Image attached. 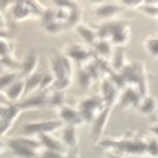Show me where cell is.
Wrapping results in <instances>:
<instances>
[{
	"instance_id": "obj_6",
	"label": "cell",
	"mask_w": 158,
	"mask_h": 158,
	"mask_svg": "<svg viewBox=\"0 0 158 158\" xmlns=\"http://www.w3.org/2000/svg\"><path fill=\"white\" fill-rule=\"evenodd\" d=\"M6 144L11 150V153L18 158H39V154H40L39 150H33L32 147L23 144L18 138L8 139L6 140Z\"/></svg>"
},
{
	"instance_id": "obj_21",
	"label": "cell",
	"mask_w": 158,
	"mask_h": 158,
	"mask_svg": "<svg viewBox=\"0 0 158 158\" xmlns=\"http://www.w3.org/2000/svg\"><path fill=\"white\" fill-rule=\"evenodd\" d=\"M51 72L54 73V76L56 77V80L70 77V76H69V73H68V70H66L65 65H63L62 59H60V54L54 55L52 59H51Z\"/></svg>"
},
{
	"instance_id": "obj_2",
	"label": "cell",
	"mask_w": 158,
	"mask_h": 158,
	"mask_svg": "<svg viewBox=\"0 0 158 158\" xmlns=\"http://www.w3.org/2000/svg\"><path fill=\"white\" fill-rule=\"evenodd\" d=\"M106 107V103L102 99V96H89L78 103V110L83 114L85 123H92L95 117L98 115L103 109Z\"/></svg>"
},
{
	"instance_id": "obj_38",
	"label": "cell",
	"mask_w": 158,
	"mask_h": 158,
	"mask_svg": "<svg viewBox=\"0 0 158 158\" xmlns=\"http://www.w3.org/2000/svg\"><path fill=\"white\" fill-rule=\"evenodd\" d=\"M142 4H144V0H121V6H125L129 8H139Z\"/></svg>"
},
{
	"instance_id": "obj_36",
	"label": "cell",
	"mask_w": 158,
	"mask_h": 158,
	"mask_svg": "<svg viewBox=\"0 0 158 158\" xmlns=\"http://www.w3.org/2000/svg\"><path fill=\"white\" fill-rule=\"evenodd\" d=\"M72 85V77H66V78H60V80H56L55 84H54L52 89L55 91H63L65 92L69 87Z\"/></svg>"
},
{
	"instance_id": "obj_31",
	"label": "cell",
	"mask_w": 158,
	"mask_h": 158,
	"mask_svg": "<svg viewBox=\"0 0 158 158\" xmlns=\"http://www.w3.org/2000/svg\"><path fill=\"white\" fill-rule=\"evenodd\" d=\"M56 81V77L54 76L52 72H44V77H43V81H41V88L40 91H48L51 89V88L54 87V84H55Z\"/></svg>"
},
{
	"instance_id": "obj_46",
	"label": "cell",
	"mask_w": 158,
	"mask_h": 158,
	"mask_svg": "<svg viewBox=\"0 0 158 158\" xmlns=\"http://www.w3.org/2000/svg\"><path fill=\"white\" fill-rule=\"evenodd\" d=\"M7 72H8V70L4 68V66H3V63L0 62V74H4V73H7Z\"/></svg>"
},
{
	"instance_id": "obj_15",
	"label": "cell",
	"mask_w": 158,
	"mask_h": 158,
	"mask_svg": "<svg viewBox=\"0 0 158 158\" xmlns=\"http://www.w3.org/2000/svg\"><path fill=\"white\" fill-rule=\"evenodd\" d=\"M36 15L37 14L30 8V6L25 0H17V3L13 7V17L15 21H23V19H28V18H35Z\"/></svg>"
},
{
	"instance_id": "obj_33",
	"label": "cell",
	"mask_w": 158,
	"mask_h": 158,
	"mask_svg": "<svg viewBox=\"0 0 158 158\" xmlns=\"http://www.w3.org/2000/svg\"><path fill=\"white\" fill-rule=\"evenodd\" d=\"M55 7H63V8H69V10H76L80 8L77 0H52Z\"/></svg>"
},
{
	"instance_id": "obj_20",
	"label": "cell",
	"mask_w": 158,
	"mask_h": 158,
	"mask_svg": "<svg viewBox=\"0 0 158 158\" xmlns=\"http://www.w3.org/2000/svg\"><path fill=\"white\" fill-rule=\"evenodd\" d=\"M44 77V72H36L32 76L25 78L26 83V89H25V95H30L33 92H39L41 88V81Z\"/></svg>"
},
{
	"instance_id": "obj_45",
	"label": "cell",
	"mask_w": 158,
	"mask_h": 158,
	"mask_svg": "<svg viewBox=\"0 0 158 158\" xmlns=\"http://www.w3.org/2000/svg\"><path fill=\"white\" fill-rule=\"evenodd\" d=\"M89 3H92V4H95V6H101V4H105L107 0H88Z\"/></svg>"
},
{
	"instance_id": "obj_17",
	"label": "cell",
	"mask_w": 158,
	"mask_h": 158,
	"mask_svg": "<svg viewBox=\"0 0 158 158\" xmlns=\"http://www.w3.org/2000/svg\"><path fill=\"white\" fill-rule=\"evenodd\" d=\"M111 69L114 72H121L127 65H128V58H127V51L124 47H117V50L113 52L110 60Z\"/></svg>"
},
{
	"instance_id": "obj_11",
	"label": "cell",
	"mask_w": 158,
	"mask_h": 158,
	"mask_svg": "<svg viewBox=\"0 0 158 158\" xmlns=\"http://www.w3.org/2000/svg\"><path fill=\"white\" fill-rule=\"evenodd\" d=\"M124 10V6L115 4V3H105V4L96 6V8L94 10V14L101 19H113L117 15H120Z\"/></svg>"
},
{
	"instance_id": "obj_3",
	"label": "cell",
	"mask_w": 158,
	"mask_h": 158,
	"mask_svg": "<svg viewBox=\"0 0 158 158\" xmlns=\"http://www.w3.org/2000/svg\"><path fill=\"white\" fill-rule=\"evenodd\" d=\"M109 25H110V30H111V36H110L111 44L117 45V47H124L129 41V36H131L129 25L125 21H110Z\"/></svg>"
},
{
	"instance_id": "obj_16",
	"label": "cell",
	"mask_w": 158,
	"mask_h": 158,
	"mask_svg": "<svg viewBox=\"0 0 158 158\" xmlns=\"http://www.w3.org/2000/svg\"><path fill=\"white\" fill-rule=\"evenodd\" d=\"M157 106H158V103H157V99L154 98L153 95H143L140 98V101H139V103L136 105V110L139 111L140 114H143V115H148V114H153L154 111L157 110Z\"/></svg>"
},
{
	"instance_id": "obj_42",
	"label": "cell",
	"mask_w": 158,
	"mask_h": 158,
	"mask_svg": "<svg viewBox=\"0 0 158 158\" xmlns=\"http://www.w3.org/2000/svg\"><path fill=\"white\" fill-rule=\"evenodd\" d=\"M6 29H7V21H6V17H4V14H3V11L0 10V33L4 32Z\"/></svg>"
},
{
	"instance_id": "obj_28",
	"label": "cell",
	"mask_w": 158,
	"mask_h": 158,
	"mask_svg": "<svg viewBox=\"0 0 158 158\" xmlns=\"http://www.w3.org/2000/svg\"><path fill=\"white\" fill-rule=\"evenodd\" d=\"M144 154L151 158H158V138L151 136L150 139H146Z\"/></svg>"
},
{
	"instance_id": "obj_23",
	"label": "cell",
	"mask_w": 158,
	"mask_h": 158,
	"mask_svg": "<svg viewBox=\"0 0 158 158\" xmlns=\"http://www.w3.org/2000/svg\"><path fill=\"white\" fill-rule=\"evenodd\" d=\"M21 72H7L4 74H0V91L6 92L17 80H19Z\"/></svg>"
},
{
	"instance_id": "obj_7",
	"label": "cell",
	"mask_w": 158,
	"mask_h": 158,
	"mask_svg": "<svg viewBox=\"0 0 158 158\" xmlns=\"http://www.w3.org/2000/svg\"><path fill=\"white\" fill-rule=\"evenodd\" d=\"M110 106H106L105 109L99 113L98 115L95 117V120L92 121V128H91V136H92L94 142H99V139H102V135H103V131L106 128V124L109 121V115H110V111H111Z\"/></svg>"
},
{
	"instance_id": "obj_29",
	"label": "cell",
	"mask_w": 158,
	"mask_h": 158,
	"mask_svg": "<svg viewBox=\"0 0 158 158\" xmlns=\"http://www.w3.org/2000/svg\"><path fill=\"white\" fill-rule=\"evenodd\" d=\"M77 77H78V83H80V85L83 88H85V89H88V88L92 85L94 77L89 74V72H88L85 68L81 69V70L77 73Z\"/></svg>"
},
{
	"instance_id": "obj_30",
	"label": "cell",
	"mask_w": 158,
	"mask_h": 158,
	"mask_svg": "<svg viewBox=\"0 0 158 158\" xmlns=\"http://www.w3.org/2000/svg\"><path fill=\"white\" fill-rule=\"evenodd\" d=\"M0 62L3 63V66H4L8 72H18V68L21 69V63L15 59L14 55H8V56H4V58H0Z\"/></svg>"
},
{
	"instance_id": "obj_34",
	"label": "cell",
	"mask_w": 158,
	"mask_h": 158,
	"mask_svg": "<svg viewBox=\"0 0 158 158\" xmlns=\"http://www.w3.org/2000/svg\"><path fill=\"white\" fill-rule=\"evenodd\" d=\"M139 10L143 13L146 17L148 18H158V6L153 4H142L139 7Z\"/></svg>"
},
{
	"instance_id": "obj_37",
	"label": "cell",
	"mask_w": 158,
	"mask_h": 158,
	"mask_svg": "<svg viewBox=\"0 0 158 158\" xmlns=\"http://www.w3.org/2000/svg\"><path fill=\"white\" fill-rule=\"evenodd\" d=\"M55 10H56V21L63 23V25H66L69 14H70V10H69V8H63V7H55Z\"/></svg>"
},
{
	"instance_id": "obj_26",
	"label": "cell",
	"mask_w": 158,
	"mask_h": 158,
	"mask_svg": "<svg viewBox=\"0 0 158 158\" xmlns=\"http://www.w3.org/2000/svg\"><path fill=\"white\" fill-rule=\"evenodd\" d=\"M14 43L6 36H0V58L14 55Z\"/></svg>"
},
{
	"instance_id": "obj_39",
	"label": "cell",
	"mask_w": 158,
	"mask_h": 158,
	"mask_svg": "<svg viewBox=\"0 0 158 158\" xmlns=\"http://www.w3.org/2000/svg\"><path fill=\"white\" fill-rule=\"evenodd\" d=\"M65 158H80V151H78V148H69V151L66 153Z\"/></svg>"
},
{
	"instance_id": "obj_47",
	"label": "cell",
	"mask_w": 158,
	"mask_h": 158,
	"mask_svg": "<svg viewBox=\"0 0 158 158\" xmlns=\"http://www.w3.org/2000/svg\"><path fill=\"white\" fill-rule=\"evenodd\" d=\"M4 147H7V144H6L4 140H2V138H0V151H2Z\"/></svg>"
},
{
	"instance_id": "obj_41",
	"label": "cell",
	"mask_w": 158,
	"mask_h": 158,
	"mask_svg": "<svg viewBox=\"0 0 158 158\" xmlns=\"http://www.w3.org/2000/svg\"><path fill=\"white\" fill-rule=\"evenodd\" d=\"M8 105H11V102H10V99H8L7 94L0 91V106H8Z\"/></svg>"
},
{
	"instance_id": "obj_22",
	"label": "cell",
	"mask_w": 158,
	"mask_h": 158,
	"mask_svg": "<svg viewBox=\"0 0 158 158\" xmlns=\"http://www.w3.org/2000/svg\"><path fill=\"white\" fill-rule=\"evenodd\" d=\"M66 106V94L63 91H55L50 92V101H48V107L60 110V109Z\"/></svg>"
},
{
	"instance_id": "obj_9",
	"label": "cell",
	"mask_w": 158,
	"mask_h": 158,
	"mask_svg": "<svg viewBox=\"0 0 158 158\" xmlns=\"http://www.w3.org/2000/svg\"><path fill=\"white\" fill-rule=\"evenodd\" d=\"M66 55H68L73 62H78L81 65H85L91 59H95L94 58V52L89 50L88 47H85L84 44H74L70 45L69 50L66 51Z\"/></svg>"
},
{
	"instance_id": "obj_44",
	"label": "cell",
	"mask_w": 158,
	"mask_h": 158,
	"mask_svg": "<svg viewBox=\"0 0 158 158\" xmlns=\"http://www.w3.org/2000/svg\"><path fill=\"white\" fill-rule=\"evenodd\" d=\"M148 129H150V132L153 133V136L158 138V124H156V125H151Z\"/></svg>"
},
{
	"instance_id": "obj_10",
	"label": "cell",
	"mask_w": 158,
	"mask_h": 158,
	"mask_svg": "<svg viewBox=\"0 0 158 158\" xmlns=\"http://www.w3.org/2000/svg\"><path fill=\"white\" fill-rule=\"evenodd\" d=\"M58 113H59V120H62L65 125L80 127L85 123L83 114L80 113L78 109H73V107H69V106H63L60 110H58Z\"/></svg>"
},
{
	"instance_id": "obj_18",
	"label": "cell",
	"mask_w": 158,
	"mask_h": 158,
	"mask_svg": "<svg viewBox=\"0 0 158 158\" xmlns=\"http://www.w3.org/2000/svg\"><path fill=\"white\" fill-rule=\"evenodd\" d=\"M25 89H26L25 78H19V80H17L13 85L6 91V94H7L10 102L14 103V102H18L23 95H25Z\"/></svg>"
},
{
	"instance_id": "obj_24",
	"label": "cell",
	"mask_w": 158,
	"mask_h": 158,
	"mask_svg": "<svg viewBox=\"0 0 158 158\" xmlns=\"http://www.w3.org/2000/svg\"><path fill=\"white\" fill-rule=\"evenodd\" d=\"M113 44H111L110 40H98V43L95 44V51L99 55V58H110L113 55Z\"/></svg>"
},
{
	"instance_id": "obj_35",
	"label": "cell",
	"mask_w": 158,
	"mask_h": 158,
	"mask_svg": "<svg viewBox=\"0 0 158 158\" xmlns=\"http://www.w3.org/2000/svg\"><path fill=\"white\" fill-rule=\"evenodd\" d=\"M63 28H65V25L58 22V21L48 23V25H44V30L47 33H50V35H59V33L63 30Z\"/></svg>"
},
{
	"instance_id": "obj_19",
	"label": "cell",
	"mask_w": 158,
	"mask_h": 158,
	"mask_svg": "<svg viewBox=\"0 0 158 158\" xmlns=\"http://www.w3.org/2000/svg\"><path fill=\"white\" fill-rule=\"evenodd\" d=\"M76 32H77L78 35L83 37V40L85 41L87 44H89V45H95L96 43H98V40H99L98 30H95L94 28H91V26L85 25V23L78 25L77 28H76Z\"/></svg>"
},
{
	"instance_id": "obj_43",
	"label": "cell",
	"mask_w": 158,
	"mask_h": 158,
	"mask_svg": "<svg viewBox=\"0 0 158 158\" xmlns=\"http://www.w3.org/2000/svg\"><path fill=\"white\" fill-rule=\"evenodd\" d=\"M106 158H128V157L124 156V154L115 153V151H109V153L106 154Z\"/></svg>"
},
{
	"instance_id": "obj_12",
	"label": "cell",
	"mask_w": 158,
	"mask_h": 158,
	"mask_svg": "<svg viewBox=\"0 0 158 158\" xmlns=\"http://www.w3.org/2000/svg\"><path fill=\"white\" fill-rule=\"evenodd\" d=\"M37 138L40 139L43 148L52 150V151H58V153H62V154L68 153V147L65 146V143H63L60 139L55 138L54 133H40Z\"/></svg>"
},
{
	"instance_id": "obj_27",
	"label": "cell",
	"mask_w": 158,
	"mask_h": 158,
	"mask_svg": "<svg viewBox=\"0 0 158 158\" xmlns=\"http://www.w3.org/2000/svg\"><path fill=\"white\" fill-rule=\"evenodd\" d=\"M144 48L150 56L158 59V36H151L144 40Z\"/></svg>"
},
{
	"instance_id": "obj_25",
	"label": "cell",
	"mask_w": 158,
	"mask_h": 158,
	"mask_svg": "<svg viewBox=\"0 0 158 158\" xmlns=\"http://www.w3.org/2000/svg\"><path fill=\"white\" fill-rule=\"evenodd\" d=\"M83 23V11L81 8H76V10H70V14H69L68 22H66L65 28H77L78 25Z\"/></svg>"
},
{
	"instance_id": "obj_4",
	"label": "cell",
	"mask_w": 158,
	"mask_h": 158,
	"mask_svg": "<svg viewBox=\"0 0 158 158\" xmlns=\"http://www.w3.org/2000/svg\"><path fill=\"white\" fill-rule=\"evenodd\" d=\"M143 96V94L140 92L136 85H132V84H128L123 88V91L120 92V96H118V105L120 107L127 109V107H136V105L139 103L140 98Z\"/></svg>"
},
{
	"instance_id": "obj_32",
	"label": "cell",
	"mask_w": 158,
	"mask_h": 158,
	"mask_svg": "<svg viewBox=\"0 0 158 158\" xmlns=\"http://www.w3.org/2000/svg\"><path fill=\"white\" fill-rule=\"evenodd\" d=\"M55 21H56V10H55V7L45 8L44 13L41 14V22H43V25H48V23L55 22Z\"/></svg>"
},
{
	"instance_id": "obj_48",
	"label": "cell",
	"mask_w": 158,
	"mask_h": 158,
	"mask_svg": "<svg viewBox=\"0 0 158 158\" xmlns=\"http://www.w3.org/2000/svg\"><path fill=\"white\" fill-rule=\"evenodd\" d=\"M140 158H151V157H140Z\"/></svg>"
},
{
	"instance_id": "obj_5",
	"label": "cell",
	"mask_w": 158,
	"mask_h": 158,
	"mask_svg": "<svg viewBox=\"0 0 158 158\" xmlns=\"http://www.w3.org/2000/svg\"><path fill=\"white\" fill-rule=\"evenodd\" d=\"M101 96L105 101L106 106L113 107L115 103L118 102V96H120V91L118 87L115 85V83L111 80L110 77H106L102 80L101 83Z\"/></svg>"
},
{
	"instance_id": "obj_8",
	"label": "cell",
	"mask_w": 158,
	"mask_h": 158,
	"mask_svg": "<svg viewBox=\"0 0 158 158\" xmlns=\"http://www.w3.org/2000/svg\"><path fill=\"white\" fill-rule=\"evenodd\" d=\"M50 101V92L48 91H39L33 96H30L26 101L18 103L22 110H37V109H43L48 106Z\"/></svg>"
},
{
	"instance_id": "obj_1",
	"label": "cell",
	"mask_w": 158,
	"mask_h": 158,
	"mask_svg": "<svg viewBox=\"0 0 158 158\" xmlns=\"http://www.w3.org/2000/svg\"><path fill=\"white\" fill-rule=\"evenodd\" d=\"M63 121L56 120H45V121H32L22 125V133L25 136H39L40 133H54L58 129L63 128Z\"/></svg>"
},
{
	"instance_id": "obj_40",
	"label": "cell",
	"mask_w": 158,
	"mask_h": 158,
	"mask_svg": "<svg viewBox=\"0 0 158 158\" xmlns=\"http://www.w3.org/2000/svg\"><path fill=\"white\" fill-rule=\"evenodd\" d=\"M17 3V0H0V10H4V8H7V7H11L13 6L14 7V4Z\"/></svg>"
},
{
	"instance_id": "obj_13",
	"label": "cell",
	"mask_w": 158,
	"mask_h": 158,
	"mask_svg": "<svg viewBox=\"0 0 158 158\" xmlns=\"http://www.w3.org/2000/svg\"><path fill=\"white\" fill-rule=\"evenodd\" d=\"M78 127L63 125L60 129V140L65 143L68 148H76L78 146Z\"/></svg>"
},
{
	"instance_id": "obj_14",
	"label": "cell",
	"mask_w": 158,
	"mask_h": 158,
	"mask_svg": "<svg viewBox=\"0 0 158 158\" xmlns=\"http://www.w3.org/2000/svg\"><path fill=\"white\" fill-rule=\"evenodd\" d=\"M37 68H39V54L33 50L25 56V59L21 63V74L26 78L29 76H32L33 73H36Z\"/></svg>"
}]
</instances>
